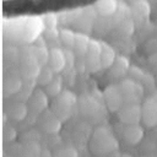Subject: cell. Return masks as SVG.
<instances>
[{"label":"cell","instance_id":"obj_10","mask_svg":"<svg viewBox=\"0 0 157 157\" xmlns=\"http://www.w3.org/2000/svg\"><path fill=\"white\" fill-rule=\"evenodd\" d=\"M90 45V39L82 34H76V39H75V44L74 48L76 49V53H78L80 55H86L87 49Z\"/></svg>","mask_w":157,"mask_h":157},{"label":"cell","instance_id":"obj_14","mask_svg":"<svg viewBox=\"0 0 157 157\" xmlns=\"http://www.w3.org/2000/svg\"><path fill=\"white\" fill-rule=\"evenodd\" d=\"M47 98L48 94L45 92H36L32 97V102L34 103V109L40 112L47 105Z\"/></svg>","mask_w":157,"mask_h":157},{"label":"cell","instance_id":"obj_15","mask_svg":"<svg viewBox=\"0 0 157 157\" xmlns=\"http://www.w3.org/2000/svg\"><path fill=\"white\" fill-rule=\"evenodd\" d=\"M21 87H22L21 81L15 77H11V78L6 80V82H5V90H6V92H10V93H18Z\"/></svg>","mask_w":157,"mask_h":157},{"label":"cell","instance_id":"obj_5","mask_svg":"<svg viewBox=\"0 0 157 157\" xmlns=\"http://www.w3.org/2000/svg\"><path fill=\"white\" fill-rule=\"evenodd\" d=\"M96 11L102 16H110L117 11V0H97L94 2Z\"/></svg>","mask_w":157,"mask_h":157},{"label":"cell","instance_id":"obj_2","mask_svg":"<svg viewBox=\"0 0 157 157\" xmlns=\"http://www.w3.org/2000/svg\"><path fill=\"white\" fill-rule=\"evenodd\" d=\"M101 50H102V42L90 40V45L86 53V66L91 72H96L98 69L102 67L101 64Z\"/></svg>","mask_w":157,"mask_h":157},{"label":"cell","instance_id":"obj_16","mask_svg":"<svg viewBox=\"0 0 157 157\" xmlns=\"http://www.w3.org/2000/svg\"><path fill=\"white\" fill-rule=\"evenodd\" d=\"M64 53H65V58H66V65L69 64V66L72 67L74 64H75V54H74V52L66 49V50H64Z\"/></svg>","mask_w":157,"mask_h":157},{"label":"cell","instance_id":"obj_4","mask_svg":"<svg viewBox=\"0 0 157 157\" xmlns=\"http://www.w3.org/2000/svg\"><path fill=\"white\" fill-rule=\"evenodd\" d=\"M48 65L54 70L55 74L60 72L64 70L66 66V58L64 50L59 48H53L49 50V59H48Z\"/></svg>","mask_w":157,"mask_h":157},{"label":"cell","instance_id":"obj_12","mask_svg":"<svg viewBox=\"0 0 157 157\" xmlns=\"http://www.w3.org/2000/svg\"><path fill=\"white\" fill-rule=\"evenodd\" d=\"M113 65H114L113 72H114L117 76L124 75V74L128 71V69H129V61H128L124 56H118V58L115 59V61H114Z\"/></svg>","mask_w":157,"mask_h":157},{"label":"cell","instance_id":"obj_9","mask_svg":"<svg viewBox=\"0 0 157 157\" xmlns=\"http://www.w3.org/2000/svg\"><path fill=\"white\" fill-rule=\"evenodd\" d=\"M54 74H55L54 70H53L49 65H44V66L40 67V70H39V74H38V76H37V82H38L39 85H42V86L45 87V86L55 77Z\"/></svg>","mask_w":157,"mask_h":157},{"label":"cell","instance_id":"obj_7","mask_svg":"<svg viewBox=\"0 0 157 157\" xmlns=\"http://www.w3.org/2000/svg\"><path fill=\"white\" fill-rule=\"evenodd\" d=\"M115 53L114 49L108 45L107 43L102 42V50H101V64L103 69H107L109 66H112L115 61Z\"/></svg>","mask_w":157,"mask_h":157},{"label":"cell","instance_id":"obj_6","mask_svg":"<svg viewBox=\"0 0 157 157\" xmlns=\"http://www.w3.org/2000/svg\"><path fill=\"white\" fill-rule=\"evenodd\" d=\"M144 136V130L141 126H139L137 124H134V125H128L126 129L124 130V137L128 142L135 145V144H139L141 141Z\"/></svg>","mask_w":157,"mask_h":157},{"label":"cell","instance_id":"obj_11","mask_svg":"<svg viewBox=\"0 0 157 157\" xmlns=\"http://www.w3.org/2000/svg\"><path fill=\"white\" fill-rule=\"evenodd\" d=\"M10 114L16 120H22L27 115V107H26V104L22 103V102H17V103L12 104V107L10 109Z\"/></svg>","mask_w":157,"mask_h":157},{"label":"cell","instance_id":"obj_3","mask_svg":"<svg viewBox=\"0 0 157 157\" xmlns=\"http://www.w3.org/2000/svg\"><path fill=\"white\" fill-rule=\"evenodd\" d=\"M104 99H105V103L109 108V110L112 112H118L123 105V94H121V91L118 86H109L105 88L104 91Z\"/></svg>","mask_w":157,"mask_h":157},{"label":"cell","instance_id":"obj_8","mask_svg":"<svg viewBox=\"0 0 157 157\" xmlns=\"http://www.w3.org/2000/svg\"><path fill=\"white\" fill-rule=\"evenodd\" d=\"M61 87H63V77L61 76H55L47 86H45V93L50 97H58L61 93Z\"/></svg>","mask_w":157,"mask_h":157},{"label":"cell","instance_id":"obj_1","mask_svg":"<svg viewBox=\"0 0 157 157\" xmlns=\"http://www.w3.org/2000/svg\"><path fill=\"white\" fill-rule=\"evenodd\" d=\"M120 121L126 125H134L142 118V109L137 103H125L118 110Z\"/></svg>","mask_w":157,"mask_h":157},{"label":"cell","instance_id":"obj_13","mask_svg":"<svg viewBox=\"0 0 157 157\" xmlns=\"http://www.w3.org/2000/svg\"><path fill=\"white\" fill-rule=\"evenodd\" d=\"M59 37L61 39V42L70 48H74L75 44V39H76V34L74 32H71L70 29H61L59 31Z\"/></svg>","mask_w":157,"mask_h":157}]
</instances>
